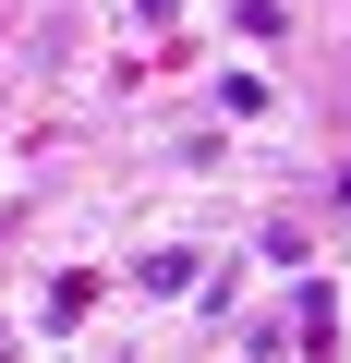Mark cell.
Instances as JSON below:
<instances>
[{
    "label": "cell",
    "mask_w": 351,
    "mask_h": 363,
    "mask_svg": "<svg viewBox=\"0 0 351 363\" xmlns=\"http://www.w3.org/2000/svg\"><path fill=\"white\" fill-rule=\"evenodd\" d=\"M145 13H169V0H145Z\"/></svg>",
    "instance_id": "cell-1"
}]
</instances>
